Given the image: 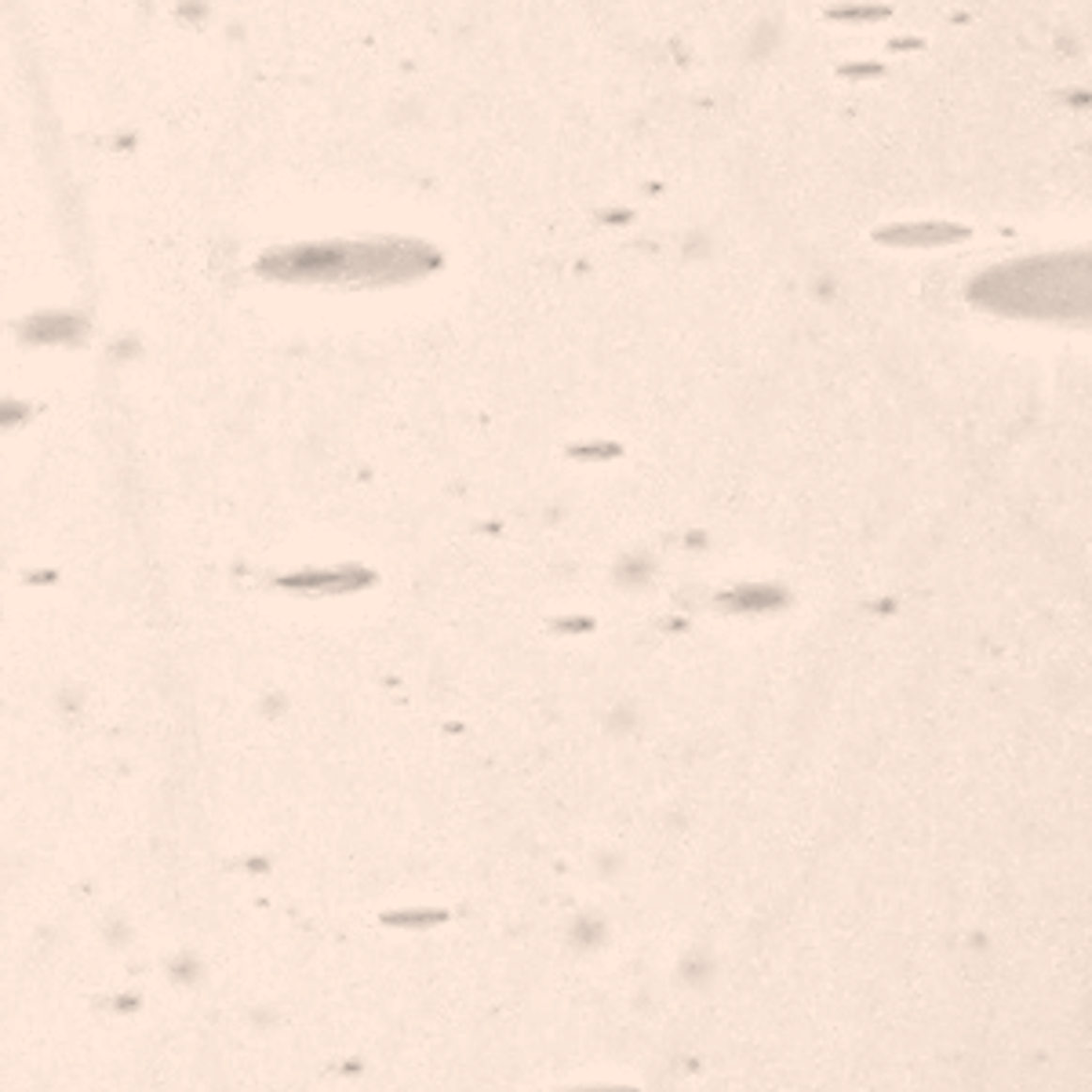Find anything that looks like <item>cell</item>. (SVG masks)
<instances>
[{"mask_svg": "<svg viewBox=\"0 0 1092 1092\" xmlns=\"http://www.w3.org/2000/svg\"><path fill=\"white\" fill-rule=\"evenodd\" d=\"M77 328H81L77 317H66V314L33 317L26 324V339L29 343H62V339H73Z\"/></svg>", "mask_w": 1092, "mask_h": 1092, "instance_id": "cell-1", "label": "cell"}, {"mask_svg": "<svg viewBox=\"0 0 1092 1092\" xmlns=\"http://www.w3.org/2000/svg\"><path fill=\"white\" fill-rule=\"evenodd\" d=\"M779 598L772 590H740L736 598H728L732 608H757V604H776Z\"/></svg>", "mask_w": 1092, "mask_h": 1092, "instance_id": "cell-2", "label": "cell"}]
</instances>
